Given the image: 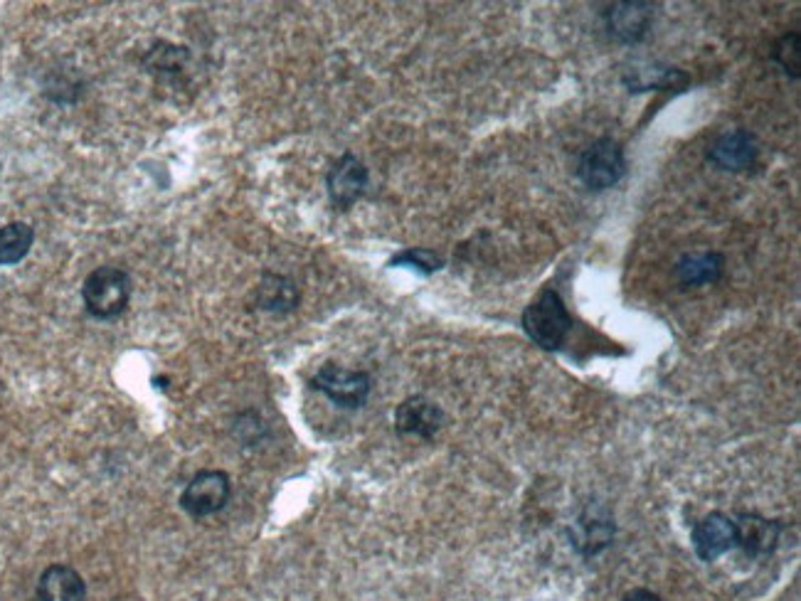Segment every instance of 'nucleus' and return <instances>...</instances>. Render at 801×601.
Wrapping results in <instances>:
<instances>
[{
	"label": "nucleus",
	"instance_id": "ddd939ff",
	"mask_svg": "<svg viewBox=\"0 0 801 601\" xmlns=\"http://www.w3.org/2000/svg\"><path fill=\"white\" fill-rule=\"evenodd\" d=\"M87 584L77 569L67 565H52L37 582L40 601H85Z\"/></svg>",
	"mask_w": 801,
	"mask_h": 601
},
{
	"label": "nucleus",
	"instance_id": "f257e3e1",
	"mask_svg": "<svg viewBox=\"0 0 801 601\" xmlns=\"http://www.w3.org/2000/svg\"><path fill=\"white\" fill-rule=\"evenodd\" d=\"M570 328L572 318L567 314L565 300L560 298L555 288H543L523 314V330L543 350H558L563 346Z\"/></svg>",
	"mask_w": 801,
	"mask_h": 601
},
{
	"label": "nucleus",
	"instance_id": "9d476101",
	"mask_svg": "<svg viewBox=\"0 0 801 601\" xmlns=\"http://www.w3.org/2000/svg\"><path fill=\"white\" fill-rule=\"evenodd\" d=\"M735 523V547H743V553L747 557H767L775 553V547L779 543V533L782 527L775 521H767V517L757 515V513H740L737 517H733Z\"/></svg>",
	"mask_w": 801,
	"mask_h": 601
},
{
	"label": "nucleus",
	"instance_id": "a211bd4d",
	"mask_svg": "<svg viewBox=\"0 0 801 601\" xmlns=\"http://www.w3.org/2000/svg\"><path fill=\"white\" fill-rule=\"evenodd\" d=\"M390 266H412L422 274H434V272H440V269L444 266V262H442L440 254L414 247V250H404L400 254H394L390 259Z\"/></svg>",
	"mask_w": 801,
	"mask_h": 601
},
{
	"label": "nucleus",
	"instance_id": "f8f14e48",
	"mask_svg": "<svg viewBox=\"0 0 801 601\" xmlns=\"http://www.w3.org/2000/svg\"><path fill=\"white\" fill-rule=\"evenodd\" d=\"M651 18V3H639V0H634V3H614L607 13V28L621 43H639L647 35Z\"/></svg>",
	"mask_w": 801,
	"mask_h": 601
},
{
	"label": "nucleus",
	"instance_id": "6ab92c4d",
	"mask_svg": "<svg viewBox=\"0 0 801 601\" xmlns=\"http://www.w3.org/2000/svg\"><path fill=\"white\" fill-rule=\"evenodd\" d=\"M799 33H787L775 47V59L792 77H799Z\"/></svg>",
	"mask_w": 801,
	"mask_h": 601
},
{
	"label": "nucleus",
	"instance_id": "0eeeda50",
	"mask_svg": "<svg viewBox=\"0 0 801 601\" xmlns=\"http://www.w3.org/2000/svg\"><path fill=\"white\" fill-rule=\"evenodd\" d=\"M444 419L446 417L440 404L422 395L408 397L404 402H400L398 409H394V429H398L400 437L430 441L444 427Z\"/></svg>",
	"mask_w": 801,
	"mask_h": 601
},
{
	"label": "nucleus",
	"instance_id": "f3484780",
	"mask_svg": "<svg viewBox=\"0 0 801 601\" xmlns=\"http://www.w3.org/2000/svg\"><path fill=\"white\" fill-rule=\"evenodd\" d=\"M188 59H191V52L185 47L171 45V43H155L149 55H145V65H149L151 67L149 72H155V75L171 77V75H181L185 65H188Z\"/></svg>",
	"mask_w": 801,
	"mask_h": 601
},
{
	"label": "nucleus",
	"instance_id": "423d86ee",
	"mask_svg": "<svg viewBox=\"0 0 801 601\" xmlns=\"http://www.w3.org/2000/svg\"><path fill=\"white\" fill-rule=\"evenodd\" d=\"M326 185L331 203L336 205L338 210H348V207L356 205L368 190V168L362 165L358 155L343 153L340 159L331 165Z\"/></svg>",
	"mask_w": 801,
	"mask_h": 601
},
{
	"label": "nucleus",
	"instance_id": "7ed1b4c3",
	"mask_svg": "<svg viewBox=\"0 0 801 601\" xmlns=\"http://www.w3.org/2000/svg\"><path fill=\"white\" fill-rule=\"evenodd\" d=\"M627 173V159H624V149L619 141L609 136L599 139L582 153L577 163L580 181L587 185L589 190H607L614 188Z\"/></svg>",
	"mask_w": 801,
	"mask_h": 601
},
{
	"label": "nucleus",
	"instance_id": "dca6fc26",
	"mask_svg": "<svg viewBox=\"0 0 801 601\" xmlns=\"http://www.w3.org/2000/svg\"><path fill=\"white\" fill-rule=\"evenodd\" d=\"M33 242L35 232L28 222H10L0 227V266L23 262Z\"/></svg>",
	"mask_w": 801,
	"mask_h": 601
},
{
	"label": "nucleus",
	"instance_id": "6e6552de",
	"mask_svg": "<svg viewBox=\"0 0 801 601\" xmlns=\"http://www.w3.org/2000/svg\"><path fill=\"white\" fill-rule=\"evenodd\" d=\"M614 540V521L602 505H587L572 527V545L582 557H595Z\"/></svg>",
	"mask_w": 801,
	"mask_h": 601
},
{
	"label": "nucleus",
	"instance_id": "1a4fd4ad",
	"mask_svg": "<svg viewBox=\"0 0 801 601\" xmlns=\"http://www.w3.org/2000/svg\"><path fill=\"white\" fill-rule=\"evenodd\" d=\"M757 155L759 146L753 133L745 129H735L723 133V136L713 143L711 151H707V161L717 165L721 171L740 173L755 165Z\"/></svg>",
	"mask_w": 801,
	"mask_h": 601
},
{
	"label": "nucleus",
	"instance_id": "aec40b11",
	"mask_svg": "<svg viewBox=\"0 0 801 601\" xmlns=\"http://www.w3.org/2000/svg\"><path fill=\"white\" fill-rule=\"evenodd\" d=\"M624 601H661V597L651 589H631V592L624 597Z\"/></svg>",
	"mask_w": 801,
	"mask_h": 601
},
{
	"label": "nucleus",
	"instance_id": "4468645a",
	"mask_svg": "<svg viewBox=\"0 0 801 601\" xmlns=\"http://www.w3.org/2000/svg\"><path fill=\"white\" fill-rule=\"evenodd\" d=\"M299 306V288L289 276L267 272L255 288V308L267 314H289Z\"/></svg>",
	"mask_w": 801,
	"mask_h": 601
},
{
	"label": "nucleus",
	"instance_id": "20e7f679",
	"mask_svg": "<svg viewBox=\"0 0 801 601\" xmlns=\"http://www.w3.org/2000/svg\"><path fill=\"white\" fill-rule=\"evenodd\" d=\"M311 387L324 392V395L336 402L338 407L356 409L370 395V375L360 370H346L336 365V362H326L314 378H311Z\"/></svg>",
	"mask_w": 801,
	"mask_h": 601
},
{
	"label": "nucleus",
	"instance_id": "f03ea898",
	"mask_svg": "<svg viewBox=\"0 0 801 601\" xmlns=\"http://www.w3.org/2000/svg\"><path fill=\"white\" fill-rule=\"evenodd\" d=\"M82 298H85V306L95 318H117L129 306L131 278L117 266H99L85 278Z\"/></svg>",
	"mask_w": 801,
	"mask_h": 601
},
{
	"label": "nucleus",
	"instance_id": "9b49d317",
	"mask_svg": "<svg viewBox=\"0 0 801 601\" xmlns=\"http://www.w3.org/2000/svg\"><path fill=\"white\" fill-rule=\"evenodd\" d=\"M735 540V523L725 513H711L693 527V547L703 562H715L717 557L733 550Z\"/></svg>",
	"mask_w": 801,
	"mask_h": 601
},
{
	"label": "nucleus",
	"instance_id": "2eb2a0df",
	"mask_svg": "<svg viewBox=\"0 0 801 601\" xmlns=\"http://www.w3.org/2000/svg\"><path fill=\"white\" fill-rule=\"evenodd\" d=\"M725 259L717 252H695L685 254L679 264H675V278L683 286H705L715 284L723 276Z\"/></svg>",
	"mask_w": 801,
	"mask_h": 601
},
{
	"label": "nucleus",
	"instance_id": "39448f33",
	"mask_svg": "<svg viewBox=\"0 0 801 601\" xmlns=\"http://www.w3.org/2000/svg\"><path fill=\"white\" fill-rule=\"evenodd\" d=\"M232 483L225 471L207 469L195 473L181 493V507L193 517H207L220 513L230 501Z\"/></svg>",
	"mask_w": 801,
	"mask_h": 601
}]
</instances>
